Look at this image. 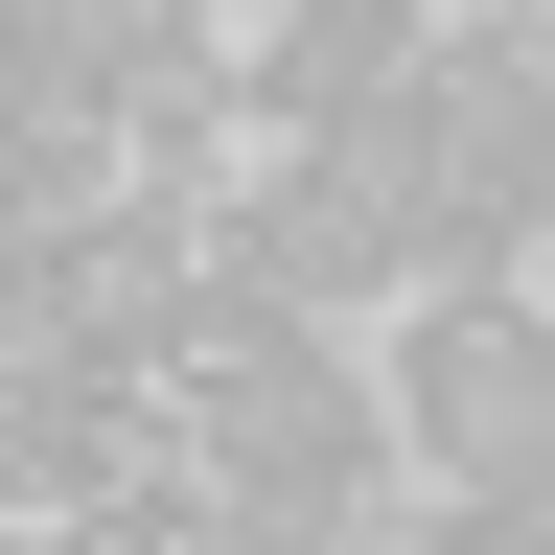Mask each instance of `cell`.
<instances>
[{"label": "cell", "instance_id": "obj_1", "mask_svg": "<svg viewBox=\"0 0 555 555\" xmlns=\"http://www.w3.org/2000/svg\"><path fill=\"white\" fill-rule=\"evenodd\" d=\"M163 393H185V440L232 463L255 532H324L347 486L393 463V393L324 347V301H278V278H232V255H208V324L163 347Z\"/></svg>", "mask_w": 555, "mask_h": 555}, {"label": "cell", "instance_id": "obj_2", "mask_svg": "<svg viewBox=\"0 0 555 555\" xmlns=\"http://www.w3.org/2000/svg\"><path fill=\"white\" fill-rule=\"evenodd\" d=\"M371 393H393V440H416V486H440L463 532H555V301L440 278Z\"/></svg>", "mask_w": 555, "mask_h": 555}, {"label": "cell", "instance_id": "obj_3", "mask_svg": "<svg viewBox=\"0 0 555 555\" xmlns=\"http://www.w3.org/2000/svg\"><path fill=\"white\" fill-rule=\"evenodd\" d=\"M393 116H416V208H440V278H509V255L555 232V93H532V47H509V24H416Z\"/></svg>", "mask_w": 555, "mask_h": 555}, {"label": "cell", "instance_id": "obj_4", "mask_svg": "<svg viewBox=\"0 0 555 555\" xmlns=\"http://www.w3.org/2000/svg\"><path fill=\"white\" fill-rule=\"evenodd\" d=\"M47 324L93 347V371H163V347L208 324V185H163V163L93 185V208L47 232Z\"/></svg>", "mask_w": 555, "mask_h": 555}, {"label": "cell", "instance_id": "obj_5", "mask_svg": "<svg viewBox=\"0 0 555 555\" xmlns=\"http://www.w3.org/2000/svg\"><path fill=\"white\" fill-rule=\"evenodd\" d=\"M93 393H116V371H93V347H69L47 301L0 324V509H47V486H69V440H93Z\"/></svg>", "mask_w": 555, "mask_h": 555}, {"label": "cell", "instance_id": "obj_6", "mask_svg": "<svg viewBox=\"0 0 555 555\" xmlns=\"http://www.w3.org/2000/svg\"><path fill=\"white\" fill-rule=\"evenodd\" d=\"M532 255H555V232H532Z\"/></svg>", "mask_w": 555, "mask_h": 555}]
</instances>
